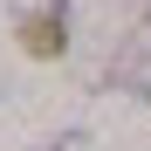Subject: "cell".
Here are the masks:
<instances>
[{
  "instance_id": "cell-2",
  "label": "cell",
  "mask_w": 151,
  "mask_h": 151,
  "mask_svg": "<svg viewBox=\"0 0 151 151\" xmlns=\"http://www.w3.org/2000/svg\"><path fill=\"white\" fill-rule=\"evenodd\" d=\"M144 96H151V76H144Z\"/></svg>"
},
{
  "instance_id": "cell-1",
  "label": "cell",
  "mask_w": 151,
  "mask_h": 151,
  "mask_svg": "<svg viewBox=\"0 0 151 151\" xmlns=\"http://www.w3.org/2000/svg\"><path fill=\"white\" fill-rule=\"evenodd\" d=\"M21 48H28L35 62H55L69 48V7L55 0V7H35L28 21H21Z\"/></svg>"
}]
</instances>
